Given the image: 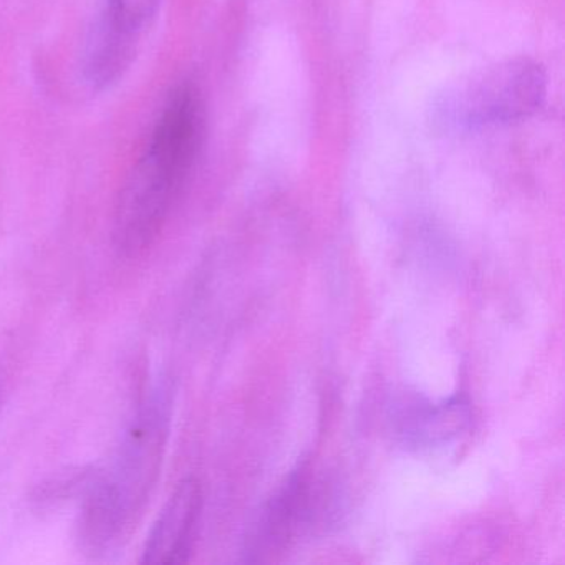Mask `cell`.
<instances>
[{
  "label": "cell",
  "instance_id": "3",
  "mask_svg": "<svg viewBox=\"0 0 565 565\" xmlns=\"http://www.w3.org/2000/svg\"><path fill=\"white\" fill-rule=\"evenodd\" d=\"M547 95V77L537 62L511 58L458 82L438 95L431 107L436 127L479 131L534 115Z\"/></svg>",
  "mask_w": 565,
  "mask_h": 565
},
{
  "label": "cell",
  "instance_id": "7",
  "mask_svg": "<svg viewBox=\"0 0 565 565\" xmlns=\"http://www.w3.org/2000/svg\"><path fill=\"white\" fill-rule=\"evenodd\" d=\"M399 441L409 448L431 449L458 439L471 423L469 403L461 395L438 403H413L395 419Z\"/></svg>",
  "mask_w": 565,
  "mask_h": 565
},
{
  "label": "cell",
  "instance_id": "5",
  "mask_svg": "<svg viewBox=\"0 0 565 565\" xmlns=\"http://www.w3.org/2000/svg\"><path fill=\"white\" fill-rule=\"evenodd\" d=\"M160 6L161 0H102L85 38V51L105 67H131Z\"/></svg>",
  "mask_w": 565,
  "mask_h": 565
},
{
  "label": "cell",
  "instance_id": "2",
  "mask_svg": "<svg viewBox=\"0 0 565 565\" xmlns=\"http://www.w3.org/2000/svg\"><path fill=\"white\" fill-rule=\"evenodd\" d=\"M168 425L170 402L158 393L138 413L114 466L88 501L85 529L95 545H110L134 527L160 472Z\"/></svg>",
  "mask_w": 565,
  "mask_h": 565
},
{
  "label": "cell",
  "instance_id": "6",
  "mask_svg": "<svg viewBox=\"0 0 565 565\" xmlns=\"http://www.w3.org/2000/svg\"><path fill=\"white\" fill-rule=\"evenodd\" d=\"M203 508V491L196 479H184L158 515L147 544L145 564H181L193 548Z\"/></svg>",
  "mask_w": 565,
  "mask_h": 565
},
{
  "label": "cell",
  "instance_id": "4",
  "mask_svg": "<svg viewBox=\"0 0 565 565\" xmlns=\"http://www.w3.org/2000/svg\"><path fill=\"white\" fill-rule=\"evenodd\" d=\"M330 498L312 469L299 466L254 515L244 539L246 561H276L296 537L332 514Z\"/></svg>",
  "mask_w": 565,
  "mask_h": 565
},
{
  "label": "cell",
  "instance_id": "1",
  "mask_svg": "<svg viewBox=\"0 0 565 565\" xmlns=\"http://www.w3.org/2000/svg\"><path fill=\"white\" fill-rule=\"evenodd\" d=\"M203 138V98L193 85H181L164 105L118 200L114 237L125 256L143 253L163 230L196 163Z\"/></svg>",
  "mask_w": 565,
  "mask_h": 565
}]
</instances>
